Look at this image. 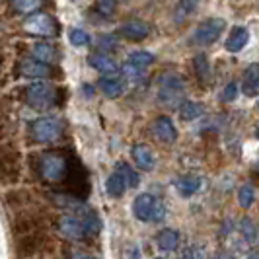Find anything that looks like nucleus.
<instances>
[{
  "mask_svg": "<svg viewBox=\"0 0 259 259\" xmlns=\"http://www.w3.org/2000/svg\"><path fill=\"white\" fill-rule=\"evenodd\" d=\"M31 156H33L31 158V166H33L35 174L43 182L65 185L66 178H68V171H70L72 158H68V156H65L59 150H47V152Z\"/></svg>",
  "mask_w": 259,
  "mask_h": 259,
  "instance_id": "1",
  "label": "nucleus"
},
{
  "mask_svg": "<svg viewBox=\"0 0 259 259\" xmlns=\"http://www.w3.org/2000/svg\"><path fill=\"white\" fill-rule=\"evenodd\" d=\"M22 180V152L14 141L0 144V185L14 187Z\"/></svg>",
  "mask_w": 259,
  "mask_h": 259,
  "instance_id": "2",
  "label": "nucleus"
},
{
  "mask_svg": "<svg viewBox=\"0 0 259 259\" xmlns=\"http://www.w3.org/2000/svg\"><path fill=\"white\" fill-rule=\"evenodd\" d=\"M61 92L63 90H59L57 86H53L49 82H33L27 88H24V100L31 109L47 111L51 107L61 105V100H59Z\"/></svg>",
  "mask_w": 259,
  "mask_h": 259,
  "instance_id": "3",
  "label": "nucleus"
},
{
  "mask_svg": "<svg viewBox=\"0 0 259 259\" xmlns=\"http://www.w3.org/2000/svg\"><path fill=\"white\" fill-rule=\"evenodd\" d=\"M16 253L20 259H33V257H43L49 255L55 249V242L47 232H37L29 234V236H22L16 238Z\"/></svg>",
  "mask_w": 259,
  "mask_h": 259,
  "instance_id": "4",
  "label": "nucleus"
},
{
  "mask_svg": "<svg viewBox=\"0 0 259 259\" xmlns=\"http://www.w3.org/2000/svg\"><path fill=\"white\" fill-rule=\"evenodd\" d=\"M65 135V123L59 117H39L29 125V137L33 143L51 144L61 141Z\"/></svg>",
  "mask_w": 259,
  "mask_h": 259,
  "instance_id": "5",
  "label": "nucleus"
},
{
  "mask_svg": "<svg viewBox=\"0 0 259 259\" xmlns=\"http://www.w3.org/2000/svg\"><path fill=\"white\" fill-rule=\"evenodd\" d=\"M10 230H12L14 238H22V236H29V234L45 232L47 230V219L43 214H39L35 210H20L16 212V217L10 222Z\"/></svg>",
  "mask_w": 259,
  "mask_h": 259,
  "instance_id": "6",
  "label": "nucleus"
},
{
  "mask_svg": "<svg viewBox=\"0 0 259 259\" xmlns=\"http://www.w3.org/2000/svg\"><path fill=\"white\" fill-rule=\"evenodd\" d=\"M133 214L141 222H160L164 221L166 208L156 199L154 195L143 193L133 201Z\"/></svg>",
  "mask_w": 259,
  "mask_h": 259,
  "instance_id": "7",
  "label": "nucleus"
},
{
  "mask_svg": "<svg viewBox=\"0 0 259 259\" xmlns=\"http://www.w3.org/2000/svg\"><path fill=\"white\" fill-rule=\"evenodd\" d=\"M22 27L26 29L27 33H33V35H43V37H55L59 35L61 31V24L53 18L51 14L45 12H31L26 16Z\"/></svg>",
  "mask_w": 259,
  "mask_h": 259,
  "instance_id": "8",
  "label": "nucleus"
},
{
  "mask_svg": "<svg viewBox=\"0 0 259 259\" xmlns=\"http://www.w3.org/2000/svg\"><path fill=\"white\" fill-rule=\"evenodd\" d=\"M226 29V22L222 18H208L201 22L193 31V43L197 45H212Z\"/></svg>",
  "mask_w": 259,
  "mask_h": 259,
  "instance_id": "9",
  "label": "nucleus"
},
{
  "mask_svg": "<svg viewBox=\"0 0 259 259\" xmlns=\"http://www.w3.org/2000/svg\"><path fill=\"white\" fill-rule=\"evenodd\" d=\"M18 74L24 78H39V80H47V78H55L61 74L59 68H55L51 65L39 63L35 59H24L18 63Z\"/></svg>",
  "mask_w": 259,
  "mask_h": 259,
  "instance_id": "10",
  "label": "nucleus"
},
{
  "mask_svg": "<svg viewBox=\"0 0 259 259\" xmlns=\"http://www.w3.org/2000/svg\"><path fill=\"white\" fill-rule=\"evenodd\" d=\"M183 94V80L176 74H169L160 80V92H158V98L164 105H176L182 100Z\"/></svg>",
  "mask_w": 259,
  "mask_h": 259,
  "instance_id": "11",
  "label": "nucleus"
},
{
  "mask_svg": "<svg viewBox=\"0 0 259 259\" xmlns=\"http://www.w3.org/2000/svg\"><path fill=\"white\" fill-rule=\"evenodd\" d=\"M57 228H59V232L63 234L65 238L74 240V242H82V240L88 236L86 230H84V226H82V222L78 221L76 217H72V214L61 217V219L57 221Z\"/></svg>",
  "mask_w": 259,
  "mask_h": 259,
  "instance_id": "12",
  "label": "nucleus"
},
{
  "mask_svg": "<svg viewBox=\"0 0 259 259\" xmlns=\"http://www.w3.org/2000/svg\"><path fill=\"white\" fill-rule=\"evenodd\" d=\"M117 33L121 35L123 39H127V41H143V39L148 37V33H150V26L143 22V20H131V22H125V24H121L119 29H117Z\"/></svg>",
  "mask_w": 259,
  "mask_h": 259,
  "instance_id": "13",
  "label": "nucleus"
},
{
  "mask_svg": "<svg viewBox=\"0 0 259 259\" xmlns=\"http://www.w3.org/2000/svg\"><path fill=\"white\" fill-rule=\"evenodd\" d=\"M2 201H4L6 208L20 212V210L29 208V205H31L33 199H31V193H29L27 189H14V187H10L8 191H4Z\"/></svg>",
  "mask_w": 259,
  "mask_h": 259,
  "instance_id": "14",
  "label": "nucleus"
},
{
  "mask_svg": "<svg viewBox=\"0 0 259 259\" xmlns=\"http://www.w3.org/2000/svg\"><path fill=\"white\" fill-rule=\"evenodd\" d=\"M152 131H154L156 139L162 141V143H176L178 141V129L174 125V121L168 115H160L154 119L152 123Z\"/></svg>",
  "mask_w": 259,
  "mask_h": 259,
  "instance_id": "15",
  "label": "nucleus"
},
{
  "mask_svg": "<svg viewBox=\"0 0 259 259\" xmlns=\"http://www.w3.org/2000/svg\"><path fill=\"white\" fill-rule=\"evenodd\" d=\"M31 55H33L35 61L51 66L55 63H59V59H61L59 47L53 45V43H35V45H31Z\"/></svg>",
  "mask_w": 259,
  "mask_h": 259,
  "instance_id": "16",
  "label": "nucleus"
},
{
  "mask_svg": "<svg viewBox=\"0 0 259 259\" xmlns=\"http://www.w3.org/2000/svg\"><path fill=\"white\" fill-rule=\"evenodd\" d=\"M249 41V31L244 26H234L230 29V35L226 39V51L228 53H240Z\"/></svg>",
  "mask_w": 259,
  "mask_h": 259,
  "instance_id": "17",
  "label": "nucleus"
},
{
  "mask_svg": "<svg viewBox=\"0 0 259 259\" xmlns=\"http://www.w3.org/2000/svg\"><path fill=\"white\" fill-rule=\"evenodd\" d=\"M98 88H100V90H102V94H104V96H107V98H119L121 94H125V90H127V84H125V80H123V78L104 76V78H100Z\"/></svg>",
  "mask_w": 259,
  "mask_h": 259,
  "instance_id": "18",
  "label": "nucleus"
},
{
  "mask_svg": "<svg viewBox=\"0 0 259 259\" xmlns=\"http://www.w3.org/2000/svg\"><path fill=\"white\" fill-rule=\"evenodd\" d=\"M131 156H133L135 164L141 169L154 168V152H152L146 144H135V146L131 148Z\"/></svg>",
  "mask_w": 259,
  "mask_h": 259,
  "instance_id": "19",
  "label": "nucleus"
},
{
  "mask_svg": "<svg viewBox=\"0 0 259 259\" xmlns=\"http://www.w3.org/2000/svg\"><path fill=\"white\" fill-rule=\"evenodd\" d=\"M259 92V66L251 63L244 72V94L247 98H255Z\"/></svg>",
  "mask_w": 259,
  "mask_h": 259,
  "instance_id": "20",
  "label": "nucleus"
},
{
  "mask_svg": "<svg viewBox=\"0 0 259 259\" xmlns=\"http://www.w3.org/2000/svg\"><path fill=\"white\" fill-rule=\"evenodd\" d=\"M156 246L160 247L162 251H174L176 247L180 246V234H178V230L166 228V230L158 232V236H156Z\"/></svg>",
  "mask_w": 259,
  "mask_h": 259,
  "instance_id": "21",
  "label": "nucleus"
},
{
  "mask_svg": "<svg viewBox=\"0 0 259 259\" xmlns=\"http://www.w3.org/2000/svg\"><path fill=\"white\" fill-rule=\"evenodd\" d=\"M88 63H90L92 68H96L102 74H113V72H117V65L113 63V59L105 57L104 53H96V55L88 57Z\"/></svg>",
  "mask_w": 259,
  "mask_h": 259,
  "instance_id": "22",
  "label": "nucleus"
},
{
  "mask_svg": "<svg viewBox=\"0 0 259 259\" xmlns=\"http://www.w3.org/2000/svg\"><path fill=\"white\" fill-rule=\"evenodd\" d=\"M201 187V180L197 176H183L180 180H176V189L182 197H191L199 191Z\"/></svg>",
  "mask_w": 259,
  "mask_h": 259,
  "instance_id": "23",
  "label": "nucleus"
},
{
  "mask_svg": "<svg viewBox=\"0 0 259 259\" xmlns=\"http://www.w3.org/2000/svg\"><path fill=\"white\" fill-rule=\"evenodd\" d=\"M150 63H154V55L148 51H135L127 57V66L135 68V70H141V72H144V68Z\"/></svg>",
  "mask_w": 259,
  "mask_h": 259,
  "instance_id": "24",
  "label": "nucleus"
},
{
  "mask_svg": "<svg viewBox=\"0 0 259 259\" xmlns=\"http://www.w3.org/2000/svg\"><path fill=\"white\" fill-rule=\"evenodd\" d=\"M105 191L109 193V197H113V199H119V197H123L125 191H127V185L123 182V178L113 171L109 178H107V182H105Z\"/></svg>",
  "mask_w": 259,
  "mask_h": 259,
  "instance_id": "25",
  "label": "nucleus"
},
{
  "mask_svg": "<svg viewBox=\"0 0 259 259\" xmlns=\"http://www.w3.org/2000/svg\"><path fill=\"white\" fill-rule=\"evenodd\" d=\"M16 131H18V125L12 119V115L10 113H0V144L8 143L16 135Z\"/></svg>",
  "mask_w": 259,
  "mask_h": 259,
  "instance_id": "26",
  "label": "nucleus"
},
{
  "mask_svg": "<svg viewBox=\"0 0 259 259\" xmlns=\"http://www.w3.org/2000/svg\"><path fill=\"white\" fill-rule=\"evenodd\" d=\"M115 171L121 176V178H123V182H125V185H127V187H137V185H139V182H141V180H139V174L131 168L127 162H119V164H117V168H115Z\"/></svg>",
  "mask_w": 259,
  "mask_h": 259,
  "instance_id": "27",
  "label": "nucleus"
},
{
  "mask_svg": "<svg viewBox=\"0 0 259 259\" xmlns=\"http://www.w3.org/2000/svg\"><path fill=\"white\" fill-rule=\"evenodd\" d=\"M201 113H203V105L197 104V102H183L180 105V117L183 121H193Z\"/></svg>",
  "mask_w": 259,
  "mask_h": 259,
  "instance_id": "28",
  "label": "nucleus"
},
{
  "mask_svg": "<svg viewBox=\"0 0 259 259\" xmlns=\"http://www.w3.org/2000/svg\"><path fill=\"white\" fill-rule=\"evenodd\" d=\"M238 203H240L242 208H249L255 203V189H253V185L244 183L240 187V191H238Z\"/></svg>",
  "mask_w": 259,
  "mask_h": 259,
  "instance_id": "29",
  "label": "nucleus"
},
{
  "mask_svg": "<svg viewBox=\"0 0 259 259\" xmlns=\"http://www.w3.org/2000/svg\"><path fill=\"white\" fill-rule=\"evenodd\" d=\"M240 232H242V236L246 238V242H255L257 240V228H255V224H253V221L251 219H242V222H240Z\"/></svg>",
  "mask_w": 259,
  "mask_h": 259,
  "instance_id": "30",
  "label": "nucleus"
},
{
  "mask_svg": "<svg viewBox=\"0 0 259 259\" xmlns=\"http://www.w3.org/2000/svg\"><path fill=\"white\" fill-rule=\"evenodd\" d=\"M68 39H70V43L74 45V47H82V45H88L90 43V35L84 31V29H70V33H68Z\"/></svg>",
  "mask_w": 259,
  "mask_h": 259,
  "instance_id": "31",
  "label": "nucleus"
},
{
  "mask_svg": "<svg viewBox=\"0 0 259 259\" xmlns=\"http://www.w3.org/2000/svg\"><path fill=\"white\" fill-rule=\"evenodd\" d=\"M195 8H197V2H189V0H183L178 4V8H176V20L180 22L183 18H187V14L193 12Z\"/></svg>",
  "mask_w": 259,
  "mask_h": 259,
  "instance_id": "32",
  "label": "nucleus"
},
{
  "mask_svg": "<svg viewBox=\"0 0 259 259\" xmlns=\"http://www.w3.org/2000/svg\"><path fill=\"white\" fill-rule=\"evenodd\" d=\"M12 8L18 10V12H22L24 16H27V14H31L33 10H37L39 4L37 2H26V0H22V2H12Z\"/></svg>",
  "mask_w": 259,
  "mask_h": 259,
  "instance_id": "33",
  "label": "nucleus"
},
{
  "mask_svg": "<svg viewBox=\"0 0 259 259\" xmlns=\"http://www.w3.org/2000/svg\"><path fill=\"white\" fill-rule=\"evenodd\" d=\"M117 8V4L113 0H100L96 6H94V10L96 12H100L102 16H109V14H113V10Z\"/></svg>",
  "mask_w": 259,
  "mask_h": 259,
  "instance_id": "34",
  "label": "nucleus"
},
{
  "mask_svg": "<svg viewBox=\"0 0 259 259\" xmlns=\"http://www.w3.org/2000/svg\"><path fill=\"white\" fill-rule=\"evenodd\" d=\"M236 98H238V84H236V82H230V84L224 88V92H222V102H224V104H230Z\"/></svg>",
  "mask_w": 259,
  "mask_h": 259,
  "instance_id": "35",
  "label": "nucleus"
},
{
  "mask_svg": "<svg viewBox=\"0 0 259 259\" xmlns=\"http://www.w3.org/2000/svg\"><path fill=\"white\" fill-rule=\"evenodd\" d=\"M195 70H197L199 78L207 76L208 63H207V57H205V55H197V57H195Z\"/></svg>",
  "mask_w": 259,
  "mask_h": 259,
  "instance_id": "36",
  "label": "nucleus"
},
{
  "mask_svg": "<svg viewBox=\"0 0 259 259\" xmlns=\"http://www.w3.org/2000/svg\"><path fill=\"white\" fill-rule=\"evenodd\" d=\"M115 45V39L111 37V35H102V37L98 39V47L100 49H113Z\"/></svg>",
  "mask_w": 259,
  "mask_h": 259,
  "instance_id": "37",
  "label": "nucleus"
},
{
  "mask_svg": "<svg viewBox=\"0 0 259 259\" xmlns=\"http://www.w3.org/2000/svg\"><path fill=\"white\" fill-rule=\"evenodd\" d=\"M68 259H98V257L88 255V253H82V251H70V253H68Z\"/></svg>",
  "mask_w": 259,
  "mask_h": 259,
  "instance_id": "38",
  "label": "nucleus"
},
{
  "mask_svg": "<svg viewBox=\"0 0 259 259\" xmlns=\"http://www.w3.org/2000/svg\"><path fill=\"white\" fill-rule=\"evenodd\" d=\"M6 63H8V55L4 51H0V78H2V72L6 68Z\"/></svg>",
  "mask_w": 259,
  "mask_h": 259,
  "instance_id": "39",
  "label": "nucleus"
},
{
  "mask_svg": "<svg viewBox=\"0 0 259 259\" xmlns=\"http://www.w3.org/2000/svg\"><path fill=\"white\" fill-rule=\"evenodd\" d=\"M217 259H234V255H230L228 251H221V253L217 255Z\"/></svg>",
  "mask_w": 259,
  "mask_h": 259,
  "instance_id": "40",
  "label": "nucleus"
},
{
  "mask_svg": "<svg viewBox=\"0 0 259 259\" xmlns=\"http://www.w3.org/2000/svg\"><path fill=\"white\" fill-rule=\"evenodd\" d=\"M247 259H257V255H255V253H251V255H249Z\"/></svg>",
  "mask_w": 259,
  "mask_h": 259,
  "instance_id": "41",
  "label": "nucleus"
},
{
  "mask_svg": "<svg viewBox=\"0 0 259 259\" xmlns=\"http://www.w3.org/2000/svg\"><path fill=\"white\" fill-rule=\"evenodd\" d=\"M2 45H4V41H2V39H0V51H2Z\"/></svg>",
  "mask_w": 259,
  "mask_h": 259,
  "instance_id": "42",
  "label": "nucleus"
},
{
  "mask_svg": "<svg viewBox=\"0 0 259 259\" xmlns=\"http://www.w3.org/2000/svg\"><path fill=\"white\" fill-rule=\"evenodd\" d=\"M154 259H164V257H154Z\"/></svg>",
  "mask_w": 259,
  "mask_h": 259,
  "instance_id": "43",
  "label": "nucleus"
}]
</instances>
